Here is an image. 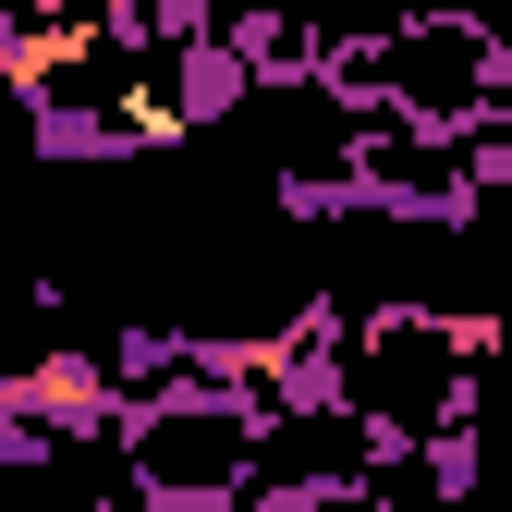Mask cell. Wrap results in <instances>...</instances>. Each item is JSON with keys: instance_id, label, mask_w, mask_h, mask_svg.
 Instances as JSON below:
<instances>
[{"instance_id": "obj_1", "label": "cell", "mask_w": 512, "mask_h": 512, "mask_svg": "<svg viewBox=\"0 0 512 512\" xmlns=\"http://www.w3.org/2000/svg\"><path fill=\"white\" fill-rule=\"evenodd\" d=\"M122 476L159 512H244L269 476V415L244 391H171L122 427Z\"/></svg>"}]
</instances>
